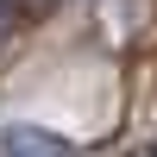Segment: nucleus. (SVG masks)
Returning <instances> with one entry per match:
<instances>
[{"label":"nucleus","instance_id":"obj_1","mask_svg":"<svg viewBox=\"0 0 157 157\" xmlns=\"http://www.w3.org/2000/svg\"><path fill=\"white\" fill-rule=\"evenodd\" d=\"M0 157H75V145L44 132V126H6L0 132Z\"/></svg>","mask_w":157,"mask_h":157}]
</instances>
